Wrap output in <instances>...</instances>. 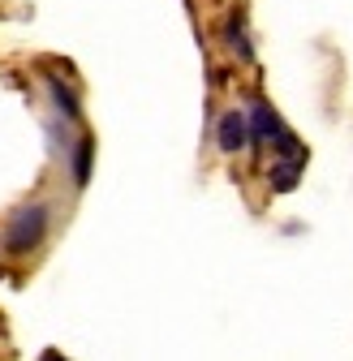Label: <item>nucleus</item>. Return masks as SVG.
I'll list each match as a JSON object with an SVG mask.
<instances>
[{"instance_id": "f257e3e1", "label": "nucleus", "mask_w": 353, "mask_h": 361, "mask_svg": "<svg viewBox=\"0 0 353 361\" xmlns=\"http://www.w3.org/2000/svg\"><path fill=\"white\" fill-rule=\"evenodd\" d=\"M52 228V207L48 202H22L9 219H5V233H0V254L5 258H26L43 245Z\"/></svg>"}, {"instance_id": "f03ea898", "label": "nucleus", "mask_w": 353, "mask_h": 361, "mask_svg": "<svg viewBox=\"0 0 353 361\" xmlns=\"http://www.w3.org/2000/svg\"><path fill=\"white\" fill-rule=\"evenodd\" d=\"M215 142H220V151H225V155L246 151V142H250V121H246L241 108H229L225 116H220V125H215Z\"/></svg>"}, {"instance_id": "7ed1b4c3", "label": "nucleus", "mask_w": 353, "mask_h": 361, "mask_svg": "<svg viewBox=\"0 0 353 361\" xmlns=\"http://www.w3.org/2000/svg\"><path fill=\"white\" fill-rule=\"evenodd\" d=\"M246 121H250V147L254 151H263V147H268V138H276V133L285 129L280 116H276V108L268 99H254L250 112H246Z\"/></svg>"}, {"instance_id": "20e7f679", "label": "nucleus", "mask_w": 353, "mask_h": 361, "mask_svg": "<svg viewBox=\"0 0 353 361\" xmlns=\"http://www.w3.org/2000/svg\"><path fill=\"white\" fill-rule=\"evenodd\" d=\"M91 164H95V138L91 133H82V138L69 147V168H73V190H86V180H91Z\"/></svg>"}, {"instance_id": "39448f33", "label": "nucleus", "mask_w": 353, "mask_h": 361, "mask_svg": "<svg viewBox=\"0 0 353 361\" xmlns=\"http://www.w3.org/2000/svg\"><path fill=\"white\" fill-rule=\"evenodd\" d=\"M48 95H52L56 112H61L69 125H78V121H82V104H78V95H73V86H65L61 78H48Z\"/></svg>"}, {"instance_id": "423d86ee", "label": "nucleus", "mask_w": 353, "mask_h": 361, "mask_svg": "<svg viewBox=\"0 0 353 361\" xmlns=\"http://www.w3.org/2000/svg\"><path fill=\"white\" fill-rule=\"evenodd\" d=\"M301 168H306V159H276V168L268 172V180H272V190H276V194H289V190L297 185V176H301Z\"/></svg>"}, {"instance_id": "0eeeda50", "label": "nucleus", "mask_w": 353, "mask_h": 361, "mask_svg": "<svg viewBox=\"0 0 353 361\" xmlns=\"http://www.w3.org/2000/svg\"><path fill=\"white\" fill-rule=\"evenodd\" d=\"M225 43H229L241 61H250V35H246V18H241V13H229V22H225Z\"/></svg>"}]
</instances>
